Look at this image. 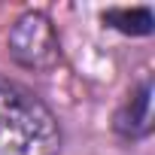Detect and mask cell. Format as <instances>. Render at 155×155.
I'll list each match as a JSON object with an SVG mask.
<instances>
[{
	"mask_svg": "<svg viewBox=\"0 0 155 155\" xmlns=\"http://www.w3.org/2000/svg\"><path fill=\"white\" fill-rule=\"evenodd\" d=\"M6 46H9V55L28 67V70H52L58 61H61V40H58V31L52 25V18L40 9H31L25 15H18L9 28V37H6Z\"/></svg>",
	"mask_w": 155,
	"mask_h": 155,
	"instance_id": "7a4b0ae2",
	"label": "cell"
},
{
	"mask_svg": "<svg viewBox=\"0 0 155 155\" xmlns=\"http://www.w3.org/2000/svg\"><path fill=\"white\" fill-rule=\"evenodd\" d=\"M116 134L125 140H143L152 134V76H140L137 85H131L125 104L116 110L113 122Z\"/></svg>",
	"mask_w": 155,
	"mask_h": 155,
	"instance_id": "3957f363",
	"label": "cell"
},
{
	"mask_svg": "<svg viewBox=\"0 0 155 155\" xmlns=\"http://www.w3.org/2000/svg\"><path fill=\"white\" fill-rule=\"evenodd\" d=\"M104 21L128 37H146L155 28L152 6H110L104 9Z\"/></svg>",
	"mask_w": 155,
	"mask_h": 155,
	"instance_id": "277c9868",
	"label": "cell"
},
{
	"mask_svg": "<svg viewBox=\"0 0 155 155\" xmlns=\"http://www.w3.org/2000/svg\"><path fill=\"white\" fill-rule=\"evenodd\" d=\"M55 113L18 82L0 76V155H58Z\"/></svg>",
	"mask_w": 155,
	"mask_h": 155,
	"instance_id": "6da1fadb",
	"label": "cell"
}]
</instances>
